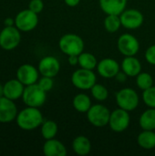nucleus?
Wrapping results in <instances>:
<instances>
[{
	"label": "nucleus",
	"mask_w": 155,
	"mask_h": 156,
	"mask_svg": "<svg viewBox=\"0 0 155 156\" xmlns=\"http://www.w3.org/2000/svg\"><path fill=\"white\" fill-rule=\"evenodd\" d=\"M38 71L42 76L54 78L60 70V63L53 56H46L38 63Z\"/></svg>",
	"instance_id": "13"
},
{
	"label": "nucleus",
	"mask_w": 155,
	"mask_h": 156,
	"mask_svg": "<svg viewBox=\"0 0 155 156\" xmlns=\"http://www.w3.org/2000/svg\"><path fill=\"white\" fill-rule=\"evenodd\" d=\"M90 91H91L92 97L99 101H104L109 97V91L107 88L97 82L92 86V88L90 89Z\"/></svg>",
	"instance_id": "28"
},
{
	"label": "nucleus",
	"mask_w": 155,
	"mask_h": 156,
	"mask_svg": "<svg viewBox=\"0 0 155 156\" xmlns=\"http://www.w3.org/2000/svg\"><path fill=\"white\" fill-rule=\"evenodd\" d=\"M58 47L62 53L67 56L70 55H79L84 50V41L83 39L72 33L65 34L62 36L58 41Z\"/></svg>",
	"instance_id": "2"
},
{
	"label": "nucleus",
	"mask_w": 155,
	"mask_h": 156,
	"mask_svg": "<svg viewBox=\"0 0 155 156\" xmlns=\"http://www.w3.org/2000/svg\"><path fill=\"white\" fill-rule=\"evenodd\" d=\"M43 153L46 156H66L67 149L61 142L53 138L46 140L43 145Z\"/></svg>",
	"instance_id": "19"
},
{
	"label": "nucleus",
	"mask_w": 155,
	"mask_h": 156,
	"mask_svg": "<svg viewBox=\"0 0 155 156\" xmlns=\"http://www.w3.org/2000/svg\"><path fill=\"white\" fill-rule=\"evenodd\" d=\"M69 57V63L71 66H76L79 64V56L78 55H70Z\"/></svg>",
	"instance_id": "33"
},
{
	"label": "nucleus",
	"mask_w": 155,
	"mask_h": 156,
	"mask_svg": "<svg viewBox=\"0 0 155 156\" xmlns=\"http://www.w3.org/2000/svg\"><path fill=\"white\" fill-rule=\"evenodd\" d=\"M28 8L31 11L37 14H39L42 12L44 8V3L42 0H31L28 4Z\"/></svg>",
	"instance_id": "31"
},
{
	"label": "nucleus",
	"mask_w": 155,
	"mask_h": 156,
	"mask_svg": "<svg viewBox=\"0 0 155 156\" xmlns=\"http://www.w3.org/2000/svg\"><path fill=\"white\" fill-rule=\"evenodd\" d=\"M121 68L128 77H136L142 72V64L134 56L125 57L122 62Z\"/></svg>",
	"instance_id": "18"
},
{
	"label": "nucleus",
	"mask_w": 155,
	"mask_h": 156,
	"mask_svg": "<svg viewBox=\"0 0 155 156\" xmlns=\"http://www.w3.org/2000/svg\"><path fill=\"white\" fill-rule=\"evenodd\" d=\"M143 100L145 105H147L149 108L155 109V86H152L151 88L143 90Z\"/></svg>",
	"instance_id": "29"
},
{
	"label": "nucleus",
	"mask_w": 155,
	"mask_h": 156,
	"mask_svg": "<svg viewBox=\"0 0 155 156\" xmlns=\"http://www.w3.org/2000/svg\"><path fill=\"white\" fill-rule=\"evenodd\" d=\"M127 75L123 72V71H120L117 75H116V77H115V79L118 80V81H120V82H124L126 80H127Z\"/></svg>",
	"instance_id": "34"
},
{
	"label": "nucleus",
	"mask_w": 155,
	"mask_h": 156,
	"mask_svg": "<svg viewBox=\"0 0 155 156\" xmlns=\"http://www.w3.org/2000/svg\"><path fill=\"white\" fill-rule=\"evenodd\" d=\"M4 96V85L0 83V98Z\"/></svg>",
	"instance_id": "37"
},
{
	"label": "nucleus",
	"mask_w": 155,
	"mask_h": 156,
	"mask_svg": "<svg viewBox=\"0 0 155 156\" xmlns=\"http://www.w3.org/2000/svg\"><path fill=\"white\" fill-rule=\"evenodd\" d=\"M116 102L119 108L127 112H132L138 107L140 98L133 89L124 88L116 93Z\"/></svg>",
	"instance_id": "4"
},
{
	"label": "nucleus",
	"mask_w": 155,
	"mask_h": 156,
	"mask_svg": "<svg viewBox=\"0 0 155 156\" xmlns=\"http://www.w3.org/2000/svg\"><path fill=\"white\" fill-rule=\"evenodd\" d=\"M140 126L143 130L154 131L155 130V109L149 108L144 111L139 120Z\"/></svg>",
	"instance_id": "22"
},
{
	"label": "nucleus",
	"mask_w": 155,
	"mask_h": 156,
	"mask_svg": "<svg viewBox=\"0 0 155 156\" xmlns=\"http://www.w3.org/2000/svg\"><path fill=\"white\" fill-rule=\"evenodd\" d=\"M137 143L143 149L152 150L155 148V131L143 130L137 137Z\"/></svg>",
	"instance_id": "21"
},
{
	"label": "nucleus",
	"mask_w": 155,
	"mask_h": 156,
	"mask_svg": "<svg viewBox=\"0 0 155 156\" xmlns=\"http://www.w3.org/2000/svg\"><path fill=\"white\" fill-rule=\"evenodd\" d=\"M71 82L79 90H90L97 82V77L93 70L81 68L72 73Z\"/></svg>",
	"instance_id": "6"
},
{
	"label": "nucleus",
	"mask_w": 155,
	"mask_h": 156,
	"mask_svg": "<svg viewBox=\"0 0 155 156\" xmlns=\"http://www.w3.org/2000/svg\"><path fill=\"white\" fill-rule=\"evenodd\" d=\"M17 108L14 101L3 96L0 98V123H9L16 120Z\"/></svg>",
	"instance_id": "12"
},
{
	"label": "nucleus",
	"mask_w": 155,
	"mask_h": 156,
	"mask_svg": "<svg viewBox=\"0 0 155 156\" xmlns=\"http://www.w3.org/2000/svg\"><path fill=\"white\" fill-rule=\"evenodd\" d=\"M38 14L28 9L20 11L15 17V26L21 32H29L35 29L38 24Z\"/></svg>",
	"instance_id": "8"
},
{
	"label": "nucleus",
	"mask_w": 155,
	"mask_h": 156,
	"mask_svg": "<svg viewBox=\"0 0 155 156\" xmlns=\"http://www.w3.org/2000/svg\"><path fill=\"white\" fill-rule=\"evenodd\" d=\"M64 1L65 4L69 7H75L80 3V0H64Z\"/></svg>",
	"instance_id": "35"
},
{
	"label": "nucleus",
	"mask_w": 155,
	"mask_h": 156,
	"mask_svg": "<svg viewBox=\"0 0 155 156\" xmlns=\"http://www.w3.org/2000/svg\"><path fill=\"white\" fill-rule=\"evenodd\" d=\"M72 150L78 155H87L91 151V143L86 136H77L72 142Z\"/></svg>",
	"instance_id": "20"
},
{
	"label": "nucleus",
	"mask_w": 155,
	"mask_h": 156,
	"mask_svg": "<svg viewBox=\"0 0 155 156\" xmlns=\"http://www.w3.org/2000/svg\"><path fill=\"white\" fill-rule=\"evenodd\" d=\"M5 26H13V24H15V19L13 20L12 18H10V17H6L5 19Z\"/></svg>",
	"instance_id": "36"
},
{
	"label": "nucleus",
	"mask_w": 155,
	"mask_h": 156,
	"mask_svg": "<svg viewBox=\"0 0 155 156\" xmlns=\"http://www.w3.org/2000/svg\"><path fill=\"white\" fill-rule=\"evenodd\" d=\"M130 122L131 117L129 112L122 108H118L111 112L109 126L115 133H122L128 129Z\"/></svg>",
	"instance_id": "9"
},
{
	"label": "nucleus",
	"mask_w": 155,
	"mask_h": 156,
	"mask_svg": "<svg viewBox=\"0 0 155 156\" xmlns=\"http://www.w3.org/2000/svg\"><path fill=\"white\" fill-rule=\"evenodd\" d=\"M136 84L139 89L142 90H145L152 86H153V79L150 73L141 72L136 76Z\"/></svg>",
	"instance_id": "27"
},
{
	"label": "nucleus",
	"mask_w": 155,
	"mask_h": 156,
	"mask_svg": "<svg viewBox=\"0 0 155 156\" xmlns=\"http://www.w3.org/2000/svg\"><path fill=\"white\" fill-rule=\"evenodd\" d=\"M97 70H98V73L102 78L112 79V78H115L116 75L120 72L121 67L118 61H116L115 59L111 58H106L98 62Z\"/></svg>",
	"instance_id": "15"
},
{
	"label": "nucleus",
	"mask_w": 155,
	"mask_h": 156,
	"mask_svg": "<svg viewBox=\"0 0 155 156\" xmlns=\"http://www.w3.org/2000/svg\"><path fill=\"white\" fill-rule=\"evenodd\" d=\"M74 109L79 112H86L90 110L91 105L90 98L85 93H79L77 94L72 101Z\"/></svg>",
	"instance_id": "23"
},
{
	"label": "nucleus",
	"mask_w": 155,
	"mask_h": 156,
	"mask_svg": "<svg viewBox=\"0 0 155 156\" xmlns=\"http://www.w3.org/2000/svg\"><path fill=\"white\" fill-rule=\"evenodd\" d=\"M122 27L121 17L118 15H107L104 19V27L109 33L117 32Z\"/></svg>",
	"instance_id": "26"
},
{
	"label": "nucleus",
	"mask_w": 155,
	"mask_h": 156,
	"mask_svg": "<svg viewBox=\"0 0 155 156\" xmlns=\"http://www.w3.org/2000/svg\"><path fill=\"white\" fill-rule=\"evenodd\" d=\"M79 65L82 69L93 70L97 68L98 60L93 54L89 52H82L79 55Z\"/></svg>",
	"instance_id": "25"
},
{
	"label": "nucleus",
	"mask_w": 155,
	"mask_h": 156,
	"mask_svg": "<svg viewBox=\"0 0 155 156\" xmlns=\"http://www.w3.org/2000/svg\"><path fill=\"white\" fill-rule=\"evenodd\" d=\"M118 49L125 57L135 56L140 49L138 39L132 34H122L117 41Z\"/></svg>",
	"instance_id": "10"
},
{
	"label": "nucleus",
	"mask_w": 155,
	"mask_h": 156,
	"mask_svg": "<svg viewBox=\"0 0 155 156\" xmlns=\"http://www.w3.org/2000/svg\"><path fill=\"white\" fill-rule=\"evenodd\" d=\"M111 117L110 110L102 104L92 105L87 112V119L89 122L95 127H104L109 124Z\"/></svg>",
	"instance_id": "7"
},
{
	"label": "nucleus",
	"mask_w": 155,
	"mask_h": 156,
	"mask_svg": "<svg viewBox=\"0 0 155 156\" xmlns=\"http://www.w3.org/2000/svg\"><path fill=\"white\" fill-rule=\"evenodd\" d=\"M38 69L30 64H23L16 70V79L25 86L37 83L38 80Z\"/></svg>",
	"instance_id": "14"
},
{
	"label": "nucleus",
	"mask_w": 155,
	"mask_h": 156,
	"mask_svg": "<svg viewBox=\"0 0 155 156\" xmlns=\"http://www.w3.org/2000/svg\"><path fill=\"white\" fill-rule=\"evenodd\" d=\"M22 99L24 103L28 107L40 108L47 100V91H45L37 83L25 87Z\"/></svg>",
	"instance_id": "3"
},
{
	"label": "nucleus",
	"mask_w": 155,
	"mask_h": 156,
	"mask_svg": "<svg viewBox=\"0 0 155 156\" xmlns=\"http://www.w3.org/2000/svg\"><path fill=\"white\" fill-rule=\"evenodd\" d=\"M145 58L148 63L155 66V44L150 46L145 52Z\"/></svg>",
	"instance_id": "32"
},
{
	"label": "nucleus",
	"mask_w": 155,
	"mask_h": 156,
	"mask_svg": "<svg viewBox=\"0 0 155 156\" xmlns=\"http://www.w3.org/2000/svg\"><path fill=\"white\" fill-rule=\"evenodd\" d=\"M24 90L25 85L17 79L9 80L4 84V96L12 101H16L22 98Z\"/></svg>",
	"instance_id": "16"
},
{
	"label": "nucleus",
	"mask_w": 155,
	"mask_h": 156,
	"mask_svg": "<svg viewBox=\"0 0 155 156\" xmlns=\"http://www.w3.org/2000/svg\"><path fill=\"white\" fill-rule=\"evenodd\" d=\"M21 41L20 30L15 26H5L0 32V48L5 50H13Z\"/></svg>",
	"instance_id": "5"
},
{
	"label": "nucleus",
	"mask_w": 155,
	"mask_h": 156,
	"mask_svg": "<svg viewBox=\"0 0 155 156\" xmlns=\"http://www.w3.org/2000/svg\"><path fill=\"white\" fill-rule=\"evenodd\" d=\"M100 9L106 15L120 16L126 8L127 0H99Z\"/></svg>",
	"instance_id": "17"
},
{
	"label": "nucleus",
	"mask_w": 155,
	"mask_h": 156,
	"mask_svg": "<svg viewBox=\"0 0 155 156\" xmlns=\"http://www.w3.org/2000/svg\"><path fill=\"white\" fill-rule=\"evenodd\" d=\"M58 124L52 120L44 121L41 124V135L45 140L55 138L58 133Z\"/></svg>",
	"instance_id": "24"
},
{
	"label": "nucleus",
	"mask_w": 155,
	"mask_h": 156,
	"mask_svg": "<svg viewBox=\"0 0 155 156\" xmlns=\"http://www.w3.org/2000/svg\"><path fill=\"white\" fill-rule=\"evenodd\" d=\"M122 27L127 29L139 28L144 20L143 15L137 9H125L121 15Z\"/></svg>",
	"instance_id": "11"
},
{
	"label": "nucleus",
	"mask_w": 155,
	"mask_h": 156,
	"mask_svg": "<svg viewBox=\"0 0 155 156\" xmlns=\"http://www.w3.org/2000/svg\"><path fill=\"white\" fill-rule=\"evenodd\" d=\"M154 131H155V130H154Z\"/></svg>",
	"instance_id": "38"
},
{
	"label": "nucleus",
	"mask_w": 155,
	"mask_h": 156,
	"mask_svg": "<svg viewBox=\"0 0 155 156\" xmlns=\"http://www.w3.org/2000/svg\"><path fill=\"white\" fill-rule=\"evenodd\" d=\"M37 84L47 92L50 91L54 86V81H53V78L50 77H46V76H42V78L38 80Z\"/></svg>",
	"instance_id": "30"
},
{
	"label": "nucleus",
	"mask_w": 155,
	"mask_h": 156,
	"mask_svg": "<svg viewBox=\"0 0 155 156\" xmlns=\"http://www.w3.org/2000/svg\"><path fill=\"white\" fill-rule=\"evenodd\" d=\"M16 122L20 129L24 131H33L41 126L44 119L38 108L26 106V108L17 113Z\"/></svg>",
	"instance_id": "1"
}]
</instances>
